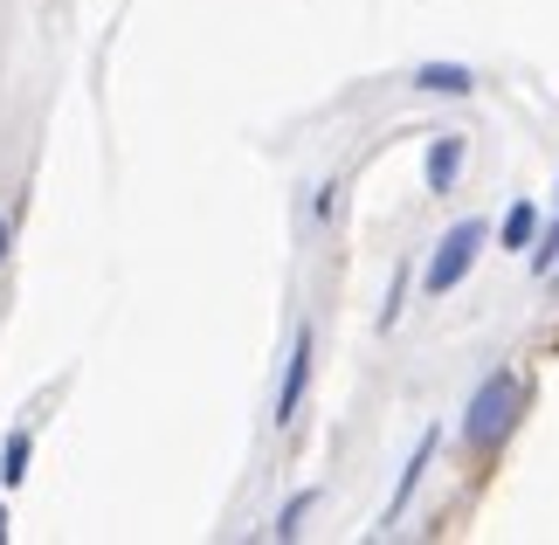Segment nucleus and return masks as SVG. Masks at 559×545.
<instances>
[{
    "mask_svg": "<svg viewBox=\"0 0 559 545\" xmlns=\"http://www.w3.org/2000/svg\"><path fill=\"white\" fill-rule=\"evenodd\" d=\"M525 414V387H519V374H490L477 394H469V414H463V442L469 449H498L504 435H511V422Z\"/></svg>",
    "mask_w": 559,
    "mask_h": 545,
    "instance_id": "1",
    "label": "nucleus"
},
{
    "mask_svg": "<svg viewBox=\"0 0 559 545\" xmlns=\"http://www.w3.org/2000/svg\"><path fill=\"white\" fill-rule=\"evenodd\" d=\"M477 249H484V222H456L442 235V249H436V263H428V297H449L456 283L469 276V263H477Z\"/></svg>",
    "mask_w": 559,
    "mask_h": 545,
    "instance_id": "2",
    "label": "nucleus"
},
{
    "mask_svg": "<svg viewBox=\"0 0 559 545\" xmlns=\"http://www.w3.org/2000/svg\"><path fill=\"white\" fill-rule=\"evenodd\" d=\"M305 387H311V332H297L290 366H284V387H276V428L297 422V407H305Z\"/></svg>",
    "mask_w": 559,
    "mask_h": 545,
    "instance_id": "3",
    "label": "nucleus"
},
{
    "mask_svg": "<svg viewBox=\"0 0 559 545\" xmlns=\"http://www.w3.org/2000/svg\"><path fill=\"white\" fill-rule=\"evenodd\" d=\"M415 91H436V97H469V91H477V76H469L463 62H421V70H415Z\"/></svg>",
    "mask_w": 559,
    "mask_h": 545,
    "instance_id": "4",
    "label": "nucleus"
},
{
    "mask_svg": "<svg viewBox=\"0 0 559 545\" xmlns=\"http://www.w3.org/2000/svg\"><path fill=\"white\" fill-rule=\"evenodd\" d=\"M456 173H463V139L449 132V139H436V152H428V187L449 193V187H456Z\"/></svg>",
    "mask_w": 559,
    "mask_h": 545,
    "instance_id": "5",
    "label": "nucleus"
},
{
    "mask_svg": "<svg viewBox=\"0 0 559 545\" xmlns=\"http://www.w3.org/2000/svg\"><path fill=\"white\" fill-rule=\"evenodd\" d=\"M428 455H436V435H421V449L407 455V470H401V490H394V505H386V525L401 518V505L415 497V484H421V470H428Z\"/></svg>",
    "mask_w": 559,
    "mask_h": 545,
    "instance_id": "6",
    "label": "nucleus"
},
{
    "mask_svg": "<svg viewBox=\"0 0 559 545\" xmlns=\"http://www.w3.org/2000/svg\"><path fill=\"white\" fill-rule=\"evenodd\" d=\"M532 235H539V214H532V201H519L504 214V249H532Z\"/></svg>",
    "mask_w": 559,
    "mask_h": 545,
    "instance_id": "7",
    "label": "nucleus"
},
{
    "mask_svg": "<svg viewBox=\"0 0 559 545\" xmlns=\"http://www.w3.org/2000/svg\"><path fill=\"white\" fill-rule=\"evenodd\" d=\"M0 463H8V470H0V476H8V484H21V476H28V435H8V455H0Z\"/></svg>",
    "mask_w": 559,
    "mask_h": 545,
    "instance_id": "8",
    "label": "nucleus"
},
{
    "mask_svg": "<svg viewBox=\"0 0 559 545\" xmlns=\"http://www.w3.org/2000/svg\"><path fill=\"white\" fill-rule=\"evenodd\" d=\"M532 270H539V276H552V270H559V222L546 228V242L532 249Z\"/></svg>",
    "mask_w": 559,
    "mask_h": 545,
    "instance_id": "9",
    "label": "nucleus"
},
{
    "mask_svg": "<svg viewBox=\"0 0 559 545\" xmlns=\"http://www.w3.org/2000/svg\"><path fill=\"white\" fill-rule=\"evenodd\" d=\"M305 511H311V490L284 505V518H276V538H297V525H305Z\"/></svg>",
    "mask_w": 559,
    "mask_h": 545,
    "instance_id": "10",
    "label": "nucleus"
},
{
    "mask_svg": "<svg viewBox=\"0 0 559 545\" xmlns=\"http://www.w3.org/2000/svg\"><path fill=\"white\" fill-rule=\"evenodd\" d=\"M0 263H8V214H0Z\"/></svg>",
    "mask_w": 559,
    "mask_h": 545,
    "instance_id": "11",
    "label": "nucleus"
},
{
    "mask_svg": "<svg viewBox=\"0 0 559 545\" xmlns=\"http://www.w3.org/2000/svg\"><path fill=\"white\" fill-rule=\"evenodd\" d=\"M0 545H8V511H0Z\"/></svg>",
    "mask_w": 559,
    "mask_h": 545,
    "instance_id": "12",
    "label": "nucleus"
}]
</instances>
